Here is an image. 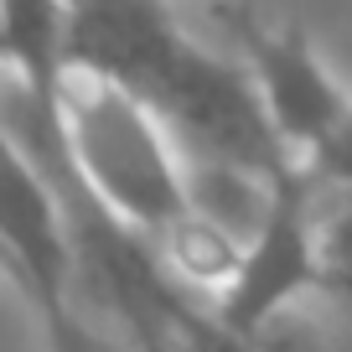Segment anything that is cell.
I'll return each mask as SVG.
<instances>
[{
    "label": "cell",
    "instance_id": "obj_2",
    "mask_svg": "<svg viewBox=\"0 0 352 352\" xmlns=\"http://www.w3.org/2000/svg\"><path fill=\"white\" fill-rule=\"evenodd\" d=\"M311 176L296 171L280 187H270L254 233L243 239V254L233 264L228 285L208 300L228 327L264 337L280 316L306 306L327 285V254H321V218Z\"/></svg>",
    "mask_w": 352,
    "mask_h": 352
},
{
    "label": "cell",
    "instance_id": "obj_1",
    "mask_svg": "<svg viewBox=\"0 0 352 352\" xmlns=\"http://www.w3.org/2000/svg\"><path fill=\"white\" fill-rule=\"evenodd\" d=\"M57 124L83 197L99 202L124 233L161 249L182 223L197 218L187 155L176 151L166 124L120 83L67 67Z\"/></svg>",
    "mask_w": 352,
    "mask_h": 352
},
{
    "label": "cell",
    "instance_id": "obj_3",
    "mask_svg": "<svg viewBox=\"0 0 352 352\" xmlns=\"http://www.w3.org/2000/svg\"><path fill=\"white\" fill-rule=\"evenodd\" d=\"M212 21L228 32L233 57L254 78L264 109H270L280 140L290 145L296 161H306L316 145H327L352 120V94L316 57V47L306 42L300 26L270 21V16L243 11V6H212Z\"/></svg>",
    "mask_w": 352,
    "mask_h": 352
},
{
    "label": "cell",
    "instance_id": "obj_4",
    "mask_svg": "<svg viewBox=\"0 0 352 352\" xmlns=\"http://www.w3.org/2000/svg\"><path fill=\"white\" fill-rule=\"evenodd\" d=\"M161 331H166V347L171 352H270L259 337L228 327L208 300H197L182 285L171 290V300L161 311Z\"/></svg>",
    "mask_w": 352,
    "mask_h": 352
}]
</instances>
